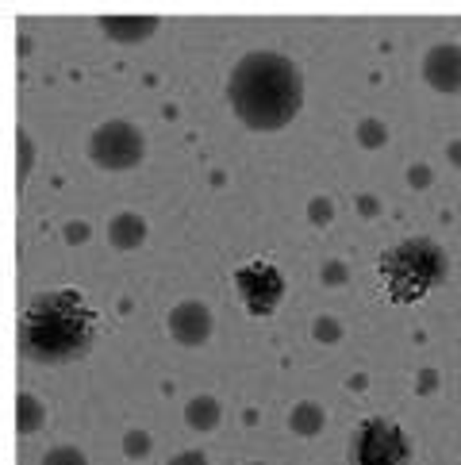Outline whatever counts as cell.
I'll use <instances>...</instances> for the list:
<instances>
[{"label":"cell","mask_w":461,"mask_h":465,"mask_svg":"<svg viewBox=\"0 0 461 465\" xmlns=\"http://www.w3.org/2000/svg\"><path fill=\"white\" fill-rule=\"evenodd\" d=\"M120 446H123V454L131 458V461H139V458H146L151 454V446H154V439L146 435V430H139V427H131V430H123V439H120Z\"/></svg>","instance_id":"17"},{"label":"cell","mask_w":461,"mask_h":465,"mask_svg":"<svg viewBox=\"0 0 461 465\" xmlns=\"http://www.w3.org/2000/svg\"><path fill=\"white\" fill-rule=\"evenodd\" d=\"M170 465H208V454L204 450H181L170 458Z\"/></svg>","instance_id":"21"},{"label":"cell","mask_w":461,"mask_h":465,"mask_svg":"<svg viewBox=\"0 0 461 465\" xmlns=\"http://www.w3.org/2000/svg\"><path fill=\"white\" fill-rule=\"evenodd\" d=\"M289 430L296 439H316L323 435V427H327V408L319 401H296L289 408Z\"/></svg>","instance_id":"12"},{"label":"cell","mask_w":461,"mask_h":465,"mask_svg":"<svg viewBox=\"0 0 461 465\" xmlns=\"http://www.w3.org/2000/svg\"><path fill=\"white\" fill-rule=\"evenodd\" d=\"M39 465H89V458H85V450H81V446L62 442V446H54V450H46Z\"/></svg>","instance_id":"18"},{"label":"cell","mask_w":461,"mask_h":465,"mask_svg":"<svg viewBox=\"0 0 461 465\" xmlns=\"http://www.w3.org/2000/svg\"><path fill=\"white\" fill-rule=\"evenodd\" d=\"M416 446L400 420L366 415L350 435V465H411Z\"/></svg>","instance_id":"4"},{"label":"cell","mask_w":461,"mask_h":465,"mask_svg":"<svg viewBox=\"0 0 461 465\" xmlns=\"http://www.w3.org/2000/svg\"><path fill=\"white\" fill-rule=\"evenodd\" d=\"M419 74L435 93L457 96L461 93V46L457 43H435L431 51L423 54Z\"/></svg>","instance_id":"8"},{"label":"cell","mask_w":461,"mask_h":465,"mask_svg":"<svg viewBox=\"0 0 461 465\" xmlns=\"http://www.w3.org/2000/svg\"><path fill=\"white\" fill-rule=\"evenodd\" d=\"M450 162H454V165H461V139H454V143H450Z\"/></svg>","instance_id":"25"},{"label":"cell","mask_w":461,"mask_h":465,"mask_svg":"<svg viewBox=\"0 0 461 465\" xmlns=\"http://www.w3.org/2000/svg\"><path fill=\"white\" fill-rule=\"evenodd\" d=\"M43 427H46V404L31 389H24L15 396V430H20L24 439H31V435H39Z\"/></svg>","instance_id":"13"},{"label":"cell","mask_w":461,"mask_h":465,"mask_svg":"<svg viewBox=\"0 0 461 465\" xmlns=\"http://www.w3.org/2000/svg\"><path fill=\"white\" fill-rule=\"evenodd\" d=\"M166 331L177 346H185V351H196V346H204L211 339V331H216V320H211V308L204 301H181L170 308L166 315Z\"/></svg>","instance_id":"7"},{"label":"cell","mask_w":461,"mask_h":465,"mask_svg":"<svg viewBox=\"0 0 461 465\" xmlns=\"http://www.w3.org/2000/svg\"><path fill=\"white\" fill-rule=\"evenodd\" d=\"M235 292L246 308V315H254V320H270V315L281 308L285 301V273L277 270L273 262H246L235 270Z\"/></svg>","instance_id":"6"},{"label":"cell","mask_w":461,"mask_h":465,"mask_svg":"<svg viewBox=\"0 0 461 465\" xmlns=\"http://www.w3.org/2000/svg\"><path fill=\"white\" fill-rule=\"evenodd\" d=\"M431 181H435V173H431V165H411V170H407V185L411 189H427V185H431Z\"/></svg>","instance_id":"20"},{"label":"cell","mask_w":461,"mask_h":465,"mask_svg":"<svg viewBox=\"0 0 461 465\" xmlns=\"http://www.w3.org/2000/svg\"><path fill=\"white\" fill-rule=\"evenodd\" d=\"M101 315L77 289H46L20 315V354L39 365L77 361L93 351Z\"/></svg>","instance_id":"2"},{"label":"cell","mask_w":461,"mask_h":465,"mask_svg":"<svg viewBox=\"0 0 461 465\" xmlns=\"http://www.w3.org/2000/svg\"><path fill=\"white\" fill-rule=\"evenodd\" d=\"M346 273H342V262H327V270H323V281H331V285H338Z\"/></svg>","instance_id":"23"},{"label":"cell","mask_w":461,"mask_h":465,"mask_svg":"<svg viewBox=\"0 0 461 465\" xmlns=\"http://www.w3.org/2000/svg\"><path fill=\"white\" fill-rule=\"evenodd\" d=\"M35 158H39V146L31 139L27 127H15V185H27V177L35 173Z\"/></svg>","instance_id":"14"},{"label":"cell","mask_w":461,"mask_h":465,"mask_svg":"<svg viewBox=\"0 0 461 465\" xmlns=\"http://www.w3.org/2000/svg\"><path fill=\"white\" fill-rule=\"evenodd\" d=\"M361 215H377V201H373V196H361Z\"/></svg>","instance_id":"24"},{"label":"cell","mask_w":461,"mask_h":465,"mask_svg":"<svg viewBox=\"0 0 461 465\" xmlns=\"http://www.w3.org/2000/svg\"><path fill=\"white\" fill-rule=\"evenodd\" d=\"M227 104L246 131H285L304 108V74L281 51H246L227 74Z\"/></svg>","instance_id":"1"},{"label":"cell","mask_w":461,"mask_h":465,"mask_svg":"<svg viewBox=\"0 0 461 465\" xmlns=\"http://www.w3.org/2000/svg\"><path fill=\"white\" fill-rule=\"evenodd\" d=\"M311 335H316V342H323V346H338L346 339V327L335 320V315H316V323H311Z\"/></svg>","instance_id":"16"},{"label":"cell","mask_w":461,"mask_h":465,"mask_svg":"<svg viewBox=\"0 0 461 465\" xmlns=\"http://www.w3.org/2000/svg\"><path fill=\"white\" fill-rule=\"evenodd\" d=\"M108 242L115 246V251H139V246L146 242V220L139 212H115L108 220Z\"/></svg>","instance_id":"10"},{"label":"cell","mask_w":461,"mask_h":465,"mask_svg":"<svg viewBox=\"0 0 461 465\" xmlns=\"http://www.w3.org/2000/svg\"><path fill=\"white\" fill-rule=\"evenodd\" d=\"M101 31L112 43L131 46V43H146L151 35H158V20L154 15H108V20H101Z\"/></svg>","instance_id":"9"},{"label":"cell","mask_w":461,"mask_h":465,"mask_svg":"<svg viewBox=\"0 0 461 465\" xmlns=\"http://www.w3.org/2000/svg\"><path fill=\"white\" fill-rule=\"evenodd\" d=\"M85 154L96 170L104 173H127L142 165L146 158V135L131 120H104L89 131Z\"/></svg>","instance_id":"5"},{"label":"cell","mask_w":461,"mask_h":465,"mask_svg":"<svg viewBox=\"0 0 461 465\" xmlns=\"http://www.w3.org/2000/svg\"><path fill=\"white\" fill-rule=\"evenodd\" d=\"M246 465H261V461H246Z\"/></svg>","instance_id":"26"},{"label":"cell","mask_w":461,"mask_h":465,"mask_svg":"<svg viewBox=\"0 0 461 465\" xmlns=\"http://www.w3.org/2000/svg\"><path fill=\"white\" fill-rule=\"evenodd\" d=\"M354 143L366 146V151H381V146L388 143L385 120H377V115H361V120L354 124Z\"/></svg>","instance_id":"15"},{"label":"cell","mask_w":461,"mask_h":465,"mask_svg":"<svg viewBox=\"0 0 461 465\" xmlns=\"http://www.w3.org/2000/svg\"><path fill=\"white\" fill-rule=\"evenodd\" d=\"M377 273H381V285L397 304H416L427 301L450 277V258L431 235H407L381 254Z\"/></svg>","instance_id":"3"},{"label":"cell","mask_w":461,"mask_h":465,"mask_svg":"<svg viewBox=\"0 0 461 465\" xmlns=\"http://www.w3.org/2000/svg\"><path fill=\"white\" fill-rule=\"evenodd\" d=\"M185 423L192 430H201V435H208V430H216L223 423V404H220V396H211V392H196L185 401Z\"/></svg>","instance_id":"11"},{"label":"cell","mask_w":461,"mask_h":465,"mask_svg":"<svg viewBox=\"0 0 461 465\" xmlns=\"http://www.w3.org/2000/svg\"><path fill=\"white\" fill-rule=\"evenodd\" d=\"M308 220H311V227H327V223H331L335 220V201H331V196H311Z\"/></svg>","instance_id":"19"},{"label":"cell","mask_w":461,"mask_h":465,"mask_svg":"<svg viewBox=\"0 0 461 465\" xmlns=\"http://www.w3.org/2000/svg\"><path fill=\"white\" fill-rule=\"evenodd\" d=\"M65 239H70V242H85L89 239V223H65Z\"/></svg>","instance_id":"22"}]
</instances>
